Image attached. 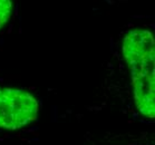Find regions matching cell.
Returning <instances> with one entry per match:
<instances>
[{"instance_id": "obj_3", "label": "cell", "mask_w": 155, "mask_h": 145, "mask_svg": "<svg viewBox=\"0 0 155 145\" xmlns=\"http://www.w3.org/2000/svg\"><path fill=\"white\" fill-rule=\"evenodd\" d=\"M11 11H12V1L11 0H0V28H2L4 25L10 18Z\"/></svg>"}, {"instance_id": "obj_1", "label": "cell", "mask_w": 155, "mask_h": 145, "mask_svg": "<svg viewBox=\"0 0 155 145\" xmlns=\"http://www.w3.org/2000/svg\"><path fill=\"white\" fill-rule=\"evenodd\" d=\"M155 43L151 31L134 29L123 39V54L130 71L134 99L144 116L154 118Z\"/></svg>"}, {"instance_id": "obj_2", "label": "cell", "mask_w": 155, "mask_h": 145, "mask_svg": "<svg viewBox=\"0 0 155 145\" xmlns=\"http://www.w3.org/2000/svg\"><path fill=\"white\" fill-rule=\"evenodd\" d=\"M38 103L30 94L0 87V127L18 130L37 118Z\"/></svg>"}]
</instances>
